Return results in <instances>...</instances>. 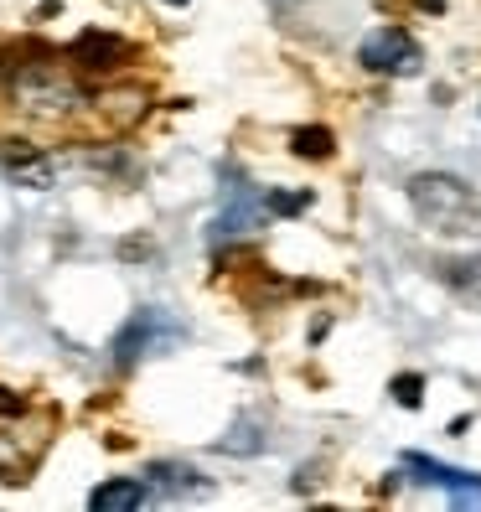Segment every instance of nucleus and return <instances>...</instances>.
Wrapping results in <instances>:
<instances>
[{
    "label": "nucleus",
    "mask_w": 481,
    "mask_h": 512,
    "mask_svg": "<svg viewBox=\"0 0 481 512\" xmlns=\"http://www.w3.org/2000/svg\"><path fill=\"white\" fill-rule=\"evenodd\" d=\"M414 218L445 238H481V192L456 171H419L404 187Z\"/></svg>",
    "instance_id": "f257e3e1"
},
{
    "label": "nucleus",
    "mask_w": 481,
    "mask_h": 512,
    "mask_svg": "<svg viewBox=\"0 0 481 512\" xmlns=\"http://www.w3.org/2000/svg\"><path fill=\"white\" fill-rule=\"evenodd\" d=\"M182 337H187V326H182V321L166 316L161 306H145V311H135L125 326H119V337H114V363H119V368H130V363H140V357L171 352Z\"/></svg>",
    "instance_id": "f03ea898"
},
{
    "label": "nucleus",
    "mask_w": 481,
    "mask_h": 512,
    "mask_svg": "<svg viewBox=\"0 0 481 512\" xmlns=\"http://www.w3.org/2000/svg\"><path fill=\"white\" fill-rule=\"evenodd\" d=\"M357 63H363L368 73L378 78H414L419 68H425V52H419V42L409 32H399V26H383V32L363 37V47H357Z\"/></svg>",
    "instance_id": "7ed1b4c3"
},
{
    "label": "nucleus",
    "mask_w": 481,
    "mask_h": 512,
    "mask_svg": "<svg viewBox=\"0 0 481 512\" xmlns=\"http://www.w3.org/2000/svg\"><path fill=\"white\" fill-rule=\"evenodd\" d=\"M0 171H6V182H11V187H26V192H47V187L57 182V166H52L47 150L21 145V140L0 145Z\"/></svg>",
    "instance_id": "20e7f679"
},
{
    "label": "nucleus",
    "mask_w": 481,
    "mask_h": 512,
    "mask_svg": "<svg viewBox=\"0 0 481 512\" xmlns=\"http://www.w3.org/2000/svg\"><path fill=\"white\" fill-rule=\"evenodd\" d=\"M404 471H414V481H425V487H445L456 502H481V476H471L461 466H445L430 456H404Z\"/></svg>",
    "instance_id": "39448f33"
},
{
    "label": "nucleus",
    "mask_w": 481,
    "mask_h": 512,
    "mask_svg": "<svg viewBox=\"0 0 481 512\" xmlns=\"http://www.w3.org/2000/svg\"><path fill=\"white\" fill-rule=\"evenodd\" d=\"M145 502H150V481H140V476H114V481H104V487H94V497H88L94 512H135Z\"/></svg>",
    "instance_id": "423d86ee"
},
{
    "label": "nucleus",
    "mask_w": 481,
    "mask_h": 512,
    "mask_svg": "<svg viewBox=\"0 0 481 512\" xmlns=\"http://www.w3.org/2000/svg\"><path fill=\"white\" fill-rule=\"evenodd\" d=\"M68 57L78 68H88V73H104V68H119V57H130V47L119 37H109V32H83Z\"/></svg>",
    "instance_id": "0eeeda50"
},
{
    "label": "nucleus",
    "mask_w": 481,
    "mask_h": 512,
    "mask_svg": "<svg viewBox=\"0 0 481 512\" xmlns=\"http://www.w3.org/2000/svg\"><path fill=\"white\" fill-rule=\"evenodd\" d=\"M290 150L300 161H332L337 156V140H332V130L326 125H300V130H290Z\"/></svg>",
    "instance_id": "6e6552de"
},
{
    "label": "nucleus",
    "mask_w": 481,
    "mask_h": 512,
    "mask_svg": "<svg viewBox=\"0 0 481 512\" xmlns=\"http://www.w3.org/2000/svg\"><path fill=\"white\" fill-rule=\"evenodd\" d=\"M150 487H156V492H171V497H187V492H207V481H202L192 466L161 461V466H150Z\"/></svg>",
    "instance_id": "1a4fd4ad"
},
{
    "label": "nucleus",
    "mask_w": 481,
    "mask_h": 512,
    "mask_svg": "<svg viewBox=\"0 0 481 512\" xmlns=\"http://www.w3.org/2000/svg\"><path fill=\"white\" fill-rule=\"evenodd\" d=\"M218 450H223V456H259V450H264V435H259L254 419H238V425L228 430V440H218Z\"/></svg>",
    "instance_id": "9d476101"
},
{
    "label": "nucleus",
    "mask_w": 481,
    "mask_h": 512,
    "mask_svg": "<svg viewBox=\"0 0 481 512\" xmlns=\"http://www.w3.org/2000/svg\"><path fill=\"white\" fill-rule=\"evenodd\" d=\"M26 471H32V456L11 435H0V481H26Z\"/></svg>",
    "instance_id": "9b49d317"
},
{
    "label": "nucleus",
    "mask_w": 481,
    "mask_h": 512,
    "mask_svg": "<svg viewBox=\"0 0 481 512\" xmlns=\"http://www.w3.org/2000/svg\"><path fill=\"white\" fill-rule=\"evenodd\" d=\"M394 399H399L404 409H419V404H425V378H419V373L394 378Z\"/></svg>",
    "instance_id": "f8f14e48"
},
{
    "label": "nucleus",
    "mask_w": 481,
    "mask_h": 512,
    "mask_svg": "<svg viewBox=\"0 0 481 512\" xmlns=\"http://www.w3.org/2000/svg\"><path fill=\"white\" fill-rule=\"evenodd\" d=\"M311 202V192H269L264 197V213H300Z\"/></svg>",
    "instance_id": "ddd939ff"
},
{
    "label": "nucleus",
    "mask_w": 481,
    "mask_h": 512,
    "mask_svg": "<svg viewBox=\"0 0 481 512\" xmlns=\"http://www.w3.org/2000/svg\"><path fill=\"white\" fill-rule=\"evenodd\" d=\"M21 409H26V399L11 394V388H0V414H21Z\"/></svg>",
    "instance_id": "4468645a"
}]
</instances>
